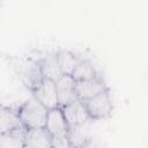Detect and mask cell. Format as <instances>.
<instances>
[{
	"instance_id": "obj_8",
	"label": "cell",
	"mask_w": 148,
	"mask_h": 148,
	"mask_svg": "<svg viewBox=\"0 0 148 148\" xmlns=\"http://www.w3.org/2000/svg\"><path fill=\"white\" fill-rule=\"evenodd\" d=\"M56 91L59 108H62L77 99L75 92V81L71 75H61L56 81Z\"/></svg>"
},
{
	"instance_id": "obj_16",
	"label": "cell",
	"mask_w": 148,
	"mask_h": 148,
	"mask_svg": "<svg viewBox=\"0 0 148 148\" xmlns=\"http://www.w3.org/2000/svg\"><path fill=\"white\" fill-rule=\"evenodd\" d=\"M51 148H73L67 135L54 136L51 140Z\"/></svg>"
},
{
	"instance_id": "obj_3",
	"label": "cell",
	"mask_w": 148,
	"mask_h": 148,
	"mask_svg": "<svg viewBox=\"0 0 148 148\" xmlns=\"http://www.w3.org/2000/svg\"><path fill=\"white\" fill-rule=\"evenodd\" d=\"M91 120H102L111 117L113 111V102L110 89L94 96L92 98L82 101Z\"/></svg>"
},
{
	"instance_id": "obj_4",
	"label": "cell",
	"mask_w": 148,
	"mask_h": 148,
	"mask_svg": "<svg viewBox=\"0 0 148 148\" xmlns=\"http://www.w3.org/2000/svg\"><path fill=\"white\" fill-rule=\"evenodd\" d=\"M32 97L39 102L46 110L59 108L58 97L56 91V82L49 79H44L42 83L31 91Z\"/></svg>"
},
{
	"instance_id": "obj_12",
	"label": "cell",
	"mask_w": 148,
	"mask_h": 148,
	"mask_svg": "<svg viewBox=\"0 0 148 148\" xmlns=\"http://www.w3.org/2000/svg\"><path fill=\"white\" fill-rule=\"evenodd\" d=\"M21 127L23 126L20 121L17 111L0 104V133L14 131Z\"/></svg>"
},
{
	"instance_id": "obj_2",
	"label": "cell",
	"mask_w": 148,
	"mask_h": 148,
	"mask_svg": "<svg viewBox=\"0 0 148 148\" xmlns=\"http://www.w3.org/2000/svg\"><path fill=\"white\" fill-rule=\"evenodd\" d=\"M16 111H17L20 121L25 130L45 127L47 110L34 97L22 103Z\"/></svg>"
},
{
	"instance_id": "obj_15",
	"label": "cell",
	"mask_w": 148,
	"mask_h": 148,
	"mask_svg": "<svg viewBox=\"0 0 148 148\" xmlns=\"http://www.w3.org/2000/svg\"><path fill=\"white\" fill-rule=\"evenodd\" d=\"M98 72L95 67V65L92 64L91 60L89 59H82L79 65L75 67V69L73 71V73L71 74V76L73 77L74 81H82V80H89L92 77L98 76Z\"/></svg>"
},
{
	"instance_id": "obj_5",
	"label": "cell",
	"mask_w": 148,
	"mask_h": 148,
	"mask_svg": "<svg viewBox=\"0 0 148 148\" xmlns=\"http://www.w3.org/2000/svg\"><path fill=\"white\" fill-rule=\"evenodd\" d=\"M109 87L106 86L105 81L101 75L82 81H75V92L76 97L80 101H86L92 98L94 96L108 90Z\"/></svg>"
},
{
	"instance_id": "obj_13",
	"label": "cell",
	"mask_w": 148,
	"mask_h": 148,
	"mask_svg": "<svg viewBox=\"0 0 148 148\" xmlns=\"http://www.w3.org/2000/svg\"><path fill=\"white\" fill-rule=\"evenodd\" d=\"M0 148H25V128L0 133Z\"/></svg>"
},
{
	"instance_id": "obj_6",
	"label": "cell",
	"mask_w": 148,
	"mask_h": 148,
	"mask_svg": "<svg viewBox=\"0 0 148 148\" xmlns=\"http://www.w3.org/2000/svg\"><path fill=\"white\" fill-rule=\"evenodd\" d=\"M61 110H62L64 117L69 127L79 126V125H83L89 121H92L86 110L83 102L80 99H76V101L62 106Z\"/></svg>"
},
{
	"instance_id": "obj_9",
	"label": "cell",
	"mask_w": 148,
	"mask_h": 148,
	"mask_svg": "<svg viewBox=\"0 0 148 148\" xmlns=\"http://www.w3.org/2000/svg\"><path fill=\"white\" fill-rule=\"evenodd\" d=\"M37 62L39 65L40 72L44 79H49L52 81H57L62 74L60 72L58 59H57V51L56 52H46L43 56L38 57Z\"/></svg>"
},
{
	"instance_id": "obj_14",
	"label": "cell",
	"mask_w": 148,
	"mask_h": 148,
	"mask_svg": "<svg viewBox=\"0 0 148 148\" xmlns=\"http://www.w3.org/2000/svg\"><path fill=\"white\" fill-rule=\"evenodd\" d=\"M90 123L91 121L83 124V125L69 127L67 136H68L69 142H71L73 148H80L84 142H87L91 138V134L89 132V124Z\"/></svg>"
},
{
	"instance_id": "obj_11",
	"label": "cell",
	"mask_w": 148,
	"mask_h": 148,
	"mask_svg": "<svg viewBox=\"0 0 148 148\" xmlns=\"http://www.w3.org/2000/svg\"><path fill=\"white\" fill-rule=\"evenodd\" d=\"M57 59H58V65H59L61 74L71 75L73 71L75 69V67L79 65V62L84 58L73 51L61 49L57 51Z\"/></svg>"
},
{
	"instance_id": "obj_10",
	"label": "cell",
	"mask_w": 148,
	"mask_h": 148,
	"mask_svg": "<svg viewBox=\"0 0 148 148\" xmlns=\"http://www.w3.org/2000/svg\"><path fill=\"white\" fill-rule=\"evenodd\" d=\"M52 136L44 127L25 130V148H51Z\"/></svg>"
},
{
	"instance_id": "obj_17",
	"label": "cell",
	"mask_w": 148,
	"mask_h": 148,
	"mask_svg": "<svg viewBox=\"0 0 148 148\" xmlns=\"http://www.w3.org/2000/svg\"><path fill=\"white\" fill-rule=\"evenodd\" d=\"M80 148H102V143L98 141V140H96V139H94L92 136L87 141V142H84Z\"/></svg>"
},
{
	"instance_id": "obj_7",
	"label": "cell",
	"mask_w": 148,
	"mask_h": 148,
	"mask_svg": "<svg viewBox=\"0 0 148 148\" xmlns=\"http://www.w3.org/2000/svg\"><path fill=\"white\" fill-rule=\"evenodd\" d=\"M49 134L54 138V136H62L68 134L69 126L64 117L61 108H56L47 110V116H46V123L44 127Z\"/></svg>"
},
{
	"instance_id": "obj_1",
	"label": "cell",
	"mask_w": 148,
	"mask_h": 148,
	"mask_svg": "<svg viewBox=\"0 0 148 148\" xmlns=\"http://www.w3.org/2000/svg\"><path fill=\"white\" fill-rule=\"evenodd\" d=\"M12 66L18 80L30 91L35 90L44 80L36 59H32L30 57L14 58L12 60Z\"/></svg>"
}]
</instances>
